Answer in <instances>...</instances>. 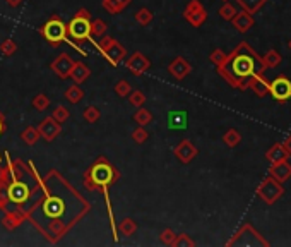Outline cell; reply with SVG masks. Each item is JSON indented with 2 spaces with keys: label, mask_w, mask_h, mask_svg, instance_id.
<instances>
[{
  "label": "cell",
  "mask_w": 291,
  "mask_h": 247,
  "mask_svg": "<svg viewBox=\"0 0 291 247\" xmlns=\"http://www.w3.org/2000/svg\"><path fill=\"white\" fill-rule=\"evenodd\" d=\"M120 174L118 170L106 160L105 156L98 158L84 174V186L87 191H96V189H105V187L111 186L118 181Z\"/></svg>",
  "instance_id": "1"
},
{
  "label": "cell",
  "mask_w": 291,
  "mask_h": 247,
  "mask_svg": "<svg viewBox=\"0 0 291 247\" xmlns=\"http://www.w3.org/2000/svg\"><path fill=\"white\" fill-rule=\"evenodd\" d=\"M41 36H43L52 47H58L62 41L67 40V24H65L60 18L53 16V18L48 19L47 23H45V26L41 28Z\"/></svg>",
  "instance_id": "2"
},
{
  "label": "cell",
  "mask_w": 291,
  "mask_h": 247,
  "mask_svg": "<svg viewBox=\"0 0 291 247\" xmlns=\"http://www.w3.org/2000/svg\"><path fill=\"white\" fill-rule=\"evenodd\" d=\"M67 36L74 41H84L91 38V19L82 16H74L67 24Z\"/></svg>",
  "instance_id": "3"
},
{
  "label": "cell",
  "mask_w": 291,
  "mask_h": 247,
  "mask_svg": "<svg viewBox=\"0 0 291 247\" xmlns=\"http://www.w3.org/2000/svg\"><path fill=\"white\" fill-rule=\"evenodd\" d=\"M29 196H31V191L24 182L21 181H12L7 184V199L11 203L18 204V206H23L24 203H28Z\"/></svg>",
  "instance_id": "4"
},
{
  "label": "cell",
  "mask_w": 291,
  "mask_h": 247,
  "mask_svg": "<svg viewBox=\"0 0 291 247\" xmlns=\"http://www.w3.org/2000/svg\"><path fill=\"white\" fill-rule=\"evenodd\" d=\"M257 192H259V196L265 201V203L272 204V203H276L279 196H282L284 191H282V187L279 186V182H277L276 179H265V181L259 186V191Z\"/></svg>",
  "instance_id": "5"
},
{
  "label": "cell",
  "mask_w": 291,
  "mask_h": 247,
  "mask_svg": "<svg viewBox=\"0 0 291 247\" xmlns=\"http://www.w3.org/2000/svg\"><path fill=\"white\" fill-rule=\"evenodd\" d=\"M74 58L69 55V53H60L55 60L52 62V70H53V74H55L57 77H60V79H67L70 77V70H72V67H74Z\"/></svg>",
  "instance_id": "6"
},
{
  "label": "cell",
  "mask_w": 291,
  "mask_h": 247,
  "mask_svg": "<svg viewBox=\"0 0 291 247\" xmlns=\"http://www.w3.org/2000/svg\"><path fill=\"white\" fill-rule=\"evenodd\" d=\"M269 93L277 102H286V100L291 98V81L286 77L274 79L272 85L269 86Z\"/></svg>",
  "instance_id": "7"
},
{
  "label": "cell",
  "mask_w": 291,
  "mask_h": 247,
  "mask_svg": "<svg viewBox=\"0 0 291 247\" xmlns=\"http://www.w3.org/2000/svg\"><path fill=\"white\" fill-rule=\"evenodd\" d=\"M38 131H40V136L43 137L45 141L52 143V141H55L57 137L60 136L62 125L58 124L52 115H50V117H47V119H43V122L38 125Z\"/></svg>",
  "instance_id": "8"
},
{
  "label": "cell",
  "mask_w": 291,
  "mask_h": 247,
  "mask_svg": "<svg viewBox=\"0 0 291 247\" xmlns=\"http://www.w3.org/2000/svg\"><path fill=\"white\" fill-rule=\"evenodd\" d=\"M103 57H105L111 65H118L122 60H125L127 50L122 43H118L116 40H113V43H111L110 47L103 52Z\"/></svg>",
  "instance_id": "9"
},
{
  "label": "cell",
  "mask_w": 291,
  "mask_h": 247,
  "mask_svg": "<svg viewBox=\"0 0 291 247\" xmlns=\"http://www.w3.org/2000/svg\"><path fill=\"white\" fill-rule=\"evenodd\" d=\"M125 65H127V69L134 74V76H140V74H144L145 70L149 69V65L151 64H149V60L142 55V53L135 52L134 55L127 58Z\"/></svg>",
  "instance_id": "10"
},
{
  "label": "cell",
  "mask_w": 291,
  "mask_h": 247,
  "mask_svg": "<svg viewBox=\"0 0 291 247\" xmlns=\"http://www.w3.org/2000/svg\"><path fill=\"white\" fill-rule=\"evenodd\" d=\"M175 156H177L178 161L187 165V163H190L195 156H197V148H195L189 139H184L177 148H175Z\"/></svg>",
  "instance_id": "11"
},
{
  "label": "cell",
  "mask_w": 291,
  "mask_h": 247,
  "mask_svg": "<svg viewBox=\"0 0 291 247\" xmlns=\"http://www.w3.org/2000/svg\"><path fill=\"white\" fill-rule=\"evenodd\" d=\"M168 70L175 79L182 81V79H185L187 76H189V72L192 70V67H190V64L185 60L184 57H177V58H173V60L170 62Z\"/></svg>",
  "instance_id": "12"
},
{
  "label": "cell",
  "mask_w": 291,
  "mask_h": 247,
  "mask_svg": "<svg viewBox=\"0 0 291 247\" xmlns=\"http://www.w3.org/2000/svg\"><path fill=\"white\" fill-rule=\"evenodd\" d=\"M189 127V115L185 110H175L168 115V129L170 131H185Z\"/></svg>",
  "instance_id": "13"
},
{
  "label": "cell",
  "mask_w": 291,
  "mask_h": 247,
  "mask_svg": "<svg viewBox=\"0 0 291 247\" xmlns=\"http://www.w3.org/2000/svg\"><path fill=\"white\" fill-rule=\"evenodd\" d=\"M24 218H26V213L21 211V209H6V215L2 218V225L7 230H14L23 223Z\"/></svg>",
  "instance_id": "14"
},
{
  "label": "cell",
  "mask_w": 291,
  "mask_h": 247,
  "mask_svg": "<svg viewBox=\"0 0 291 247\" xmlns=\"http://www.w3.org/2000/svg\"><path fill=\"white\" fill-rule=\"evenodd\" d=\"M233 21V26L238 29L240 33H247L248 29L253 26V19H252V14H248L247 11H242V12H236L235 18L231 19Z\"/></svg>",
  "instance_id": "15"
},
{
  "label": "cell",
  "mask_w": 291,
  "mask_h": 247,
  "mask_svg": "<svg viewBox=\"0 0 291 247\" xmlns=\"http://www.w3.org/2000/svg\"><path fill=\"white\" fill-rule=\"evenodd\" d=\"M91 76V70L84 62H74V67L70 70V77L76 85H82L87 77Z\"/></svg>",
  "instance_id": "16"
},
{
  "label": "cell",
  "mask_w": 291,
  "mask_h": 247,
  "mask_svg": "<svg viewBox=\"0 0 291 247\" xmlns=\"http://www.w3.org/2000/svg\"><path fill=\"white\" fill-rule=\"evenodd\" d=\"M271 175H272V179H276L277 182L288 181V179L291 177V165L286 160L276 163V165L272 167V170H271Z\"/></svg>",
  "instance_id": "17"
},
{
  "label": "cell",
  "mask_w": 291,
  "mask_h": 247,
  "mask_svg": "<svg viewBox=\"0 0 291 247\" xmlns=\"http://www.w3.org/2000/svg\"><path fill=\"white\" fill-rule=\"evenodd\" d=\"M265 158H267L272 165H276V163H279V161H284L286 158H288V153H286V149L282 144H274L272 148L267 151V154H265Z\"/></svg>",
  "instance_id": "18"
},
{
  "label": "cell",
  "mask_w": 291,
  "mask_h": 247,
  "mask_svg": "<svg viewBox=\"0 0 291 247\" xmlns=\"http://www.w3.org/2000/svg\"><path fill=\"white\" fill-rule=\"evenodd\" d=\"M21 139L24 141V144L35 146V144L41 139L38 127H33V125H29V127H26L23 132H21Z\"/></svg>",
  "instance_id": "19"
},
{
  "label": "cell",
  "mask_w": 291,
  "mask_h": 247,
  "mask_svg": "<svg viewBox=\"0 0 291 247\" xmlns=\"http://www.w3.org/2000/svg\"><path fill=\"white\" fill-rule=\"evenodd\" d=\"M135 230H137V223L132 218H123L118 221V225H116V232H118L120 235H125V237L134 235Z\"/></svg>",
  "instance_id": "20"
},
{
  "label": "cell",
  "mask_w": 291,
  "mask_h": 247,
  "mask_svg": "<svg viewBox=\"0 0 291 247\" xmlns=\"http://www.w3.org/2000/svg\"><path fill=\"white\" fill-rule=\"evenodd\" d=\"M82 98H84V91L79 88V85H72L70 88L65 90V100H67L69 103L77 105Z\"/></svg>",
  "instance_id": "21"
},
{
  "label": "cell",
  "mask_w": 291,
  "mask_h": 247,
  "mask_svg": "<svg viewBox=\"0 0 291 247\" xmlns=\"http://www.w3.org/2000/svg\"><path fill=\"white\" fill-rule=\"evenodd\" d=\"M132 119H134V122H135L137 125H142V127H144V125H148V124L153 120V114L148 110V108L139 107V108H137V112L134 114V117H132Z\"/></svg>",
  "instance_id": "22"
},
{
  "label": "cell",
  "mask_w": 291,
  "mask_h": 247,
  "mask_svg": "<svg viewBox=\"0 0 291 247\" xmlns=\"http://www.w3.org/2000/svg\"><path fill=\"white\" fill-rule=\"evenodd\" d=\"M106 23L103 19H91V36L93 38H101L103 35L106 33Z\"/></svg>",
  "instance_id": "23"
},
{
  "label": "cell",
  "mask_w": 291,
  "mask_h": 247,
  "mask_svg": "<svg viewBox=\"0 0 291 247\" xmlns=\"http://www.w3.org/2000/svg\"><path fill=\"white\" fill-rule=\"evenodd\" d=\"M236 2H238L240 6L243 7V11H247L248 14H255V12L264 6L265 0H236Z\"/></svg>",
  "instance_id": "24"
},
{
  "label": "cell",
  "mask_w": 291,
  "mask_h": 247,
  "mask_svg": "<svg viewBox=\"0 0 291 247\" xmlns=\"http://www.w3.org/2000/svg\"><path fill=\"white\" fill-rule=\"evenodd\" d=\"M185 19L189 21L192 26H195V28H199L201 24L204 23V21L207 19V12L204 11V7L202 9H199V11H195V12H192V14H189V16H185Z\"/></svg>",
  "instance_id": "25"
},
{
  "label": "cell",
  "mask_w": 291,
  "mask_h": 247,
  "mask_svg": "<svg viewBox=\"0 0 291 247\" xmlns=\"http://www.w3.org/2000/svg\"><path fill=\"white\" fill-rule=\"evenodd\" d=\"M134 18H135V23H137V24H140V26H148V24L151 23L155 16H153V12L149 11V9H145V7H142V9H139V11L135 12Z\"/></svg>",
  "instance_id": "26"
},
{
  "label": "cell",
  "mask_w": 291,
  "mask_h": 247,
  "mask_svg": "<svg viewBox=\"0 0 291 247\" xmlns=\"http://www.w3.org/2000/svg\"><path fill=\"white\" fill-rule=\"evenodd\" d=\"M99 117H101V114H99V108L94 107V105H89V107H87L86 110L82 112V119H84L86 122H89V124L98 122Z\"/></svg>",
  "instance_id": "27"
},
{
  "label": "cell",
  "mask_w": 291,
  "mask_h": 247,
  "mask_svg": "<svg viewBox=\"0 0 291 247\" xmlns=\"http://www.w3.org/2000/svg\"><path fill=\"white\" fill-rule=\"evenodd\" d=\"M250 88L255 91L257 96H264L269 91V85H265V83L262 81V77H259V76H255L250 81Z\"/></svg>",
  "instance_id": "28"
},
{
  "label": "cell",
  "mask_w": 291,
  "mask_h": 247,
  "mask_svg": "<svg viewBox=\"0 0 291 247\" xmlns=\"http://www.w3.org/2000/svg\"><path fill=\"white\" fill-rule=\"evenodd\" d=\"M52 117L57 120L58 124H64V122H67V120H69L70 112H69V108H67V107H64V105H58L55 110L52 112Z\"/></svg>",
  "instance_id": "29"
},
{
  "label": "cell",
  "mask_w": 291,
  "mask_h": 247,
  "mask_svg": "<svg viewBox=\"0 0 291 247\" xmlns=\"http://www.w3.org/2000/svg\"><path fill=\"white\" fill-rule=\"evenodd\" d=\"M127 98H128V102H130L132 107H135V108L144 107V103H145V95L139 90H132Z\"/></svg>",
  "instance_id": "30"
},
{
  "label": "cell",
  "mask_w": 291,
  "mask_h": 247,
  "mask_svg": "<svg viewBox=\"0 0 291 247\" xmlns=\"http://www.w3.org/2000/svg\"><path fill=\"white\" fill-rule=\"evenodd\" d=\"M31 105H33V108H35V110L45 112L50 107V98H48L47 95H36L35 98H33Z\"/></svg>",
  "instance_id": "31"
},
{
  "label": "cell",
  "mask_w": 291,
  "mask_h": 247,
  "mask_svg": "<svg viewBox=\"0 0 291 247\" xmlns=\"http://www.w3.org/2000/svg\"><path fill=\"white\" fill-rule=\"evenodd\" d=\"M0 52H2V55H6V57L14 55V53L18 52V43L11 38L4 40L2 43H0Z\"/></svg>",
  "instance_id": "32"
},
{
  "label": "cell",
  "mask_w": 291,
  "mask_h": 247,
  "mask_svg": "<svg viewBox=\"0 0 291 247\" xmlns=\"http://www.w3.org/2000/svg\"><path fill=\"white\" fill-rule=\"evenodd\" d=\"M223 141L226 143L230 148H235V146L240 144V141H242V137H240V134L235 131V129H230L226 134L223 136Z\"/></svg>",
  "instance_id": "33"
},
{
  "label": "cell",
  "mask_w": 291,
  "mask_h": 247,
  "mask_svg": "<svg viewBox=\"0 0 291 247\" xmlns=\"http://www.w3.org/2000/svg\"><path fill=\"white\" fill-rule=\"evenodd\" d=\"M132 91V85L128 81H118L115 85V93L120 96V98H127Z\"/></svg>",
  "instance_id": "34"
},
{
  "label": "cell",
  "mask_w": 291,
  "mask_h": 247,
  "mask_svg": "<svg viewBox=\"0 0 291 247\" xmlns=\"http://www.w3.org/2000/svg\"><path fill=\"white\" fill-rule=\"evenodd\" d=\"M148 137H149V132L145 131L142 125H137V129L132 132V139H134L135 144H144L148 141Z\"/></svg>",
  "instance_id": "35"
},
{
  "label": "cell",
  "mask_w": 291,
  "mask_h": 247,
  "mask_svg": "<svg viewBox=\"0 0 291 247\" xmlns=\"http://www.w3.org/2000/svg\"><path fill=\"white\" fill-rule=\"evenodd\" d=\"M103 9H105L108 14H111V16H116V14H120L123 9L118 6V2L116 0H103Z\"/></svg>",
  "instance_id": "36"
},
{
  "label": "cell",
  "mask_w": 291,
  "mask_h": 247,
  "mask_svg": "<svg viewBox=\"0 0 291 247\" xmlns=\"http://www.w3.org/2000/svg\"><path fill=\"white\" fill-rule=\"evenodd\" d=\"M235 14H236V9L231 6L230 2H226V4H224V6L221 7V9H219V16H221V18H223L224 21H231L233 18H235Z\"/></svg>",
  "instance_id": "37"
},
{
  "label": "cell",
  "mask_w": 291,
  "mask_h": 247,
  "mask_svg": "<svg viewBox=\"0 0 291 247\" xmlns=\"http://www.w3.org/2000/svg\"><path fill=\"white\" fill-rule=\"evenodd\" d=\"M264 60L269 67H276L281 62V57H279V53H277L276 50H271V52H267V55L264 57Z\"/></svg>",
  "instance_id": "38"
},
{
  "label": "cell",
  "mask_w": 291,
  "mask_h": 247,
  "mask_svg": "<svg viewBox=\"0 0 291 247\" xmlns=\"http://www.w3.org/2000/svg\"><path fill=\"white\" fill-rule=\"evenodd\" d=\"M160 238H161V242H163V244L173 245L175 244V238H177V233H175L172 228H166V230H163V233H161Z\"/></svg>",
  "instance_id": "39"
},
{
  "label": "cell",
  "mask_w": 291,
  "mask_h": 247,
  "mask_svg": "<svg viewBox=\"0 0 291 247\" xmlns=\"http://www.w3.org/2000/svg\"><path fill=\"white\" fill-rule=\"evenodd\" d=\"M173 245H178V247L189 245V247H192L194 245V240L189 235H187V233H180V235H177V238H175V244Z\"/></svg>",
  "instance_id": "40"
},
{
  "label": "cell",
  "mask_w": 291,
  "mask_h": 247,
  "mask_svg": "<svg viewBox=\"0 0 291 247\" xmlns=\"http://www.w3.org/2000/svg\"><path fill=\"white\" fill-rule=\"evenodd\" d=\"M199 9H202V4L199 2V0H190V2L187 4L185 11H184V16H189V14H192V12L199 11Z\"/></svg>",
  "instance_id": "41"
},
{
  "label": "cell",
  "mask_w": 291,
  "mask_h": 247,
  "mask_svg": "<svg viewBox=\"0 0 291 247\" xmlns=\"http://www.w3.org/2000/svg\"><path fill=\"white\" fill-rule=\"evenodd\" d=\"M224 60H226V55H224V52H221V50H214V52L211 53V62H213V64L221 65Z\"/></svg>",
  "instance_id": "42"
},
{
  "label": "cell",
  "mask_w": 291,
  "mask_h": 247,
  "mask_svg": "<svg viewBox=\"0 0 291 247\" xmlns=\"http://www.w3.org/2000/svg\"><path fill=\"white\" fill-rule=\"evenodd\" d=\"M6 184H9V179H7V169L6 167H0V187H4Z\"/></svg>",
  "instance_id": "43"
},
{
  "label": "cell",
  "mask_w": 291,
  "mask_h": 247,
  "mask_svg": "<svg viewBox=\"0 0 291 247\" xmlns=\"http://www.w3.org/2000/svg\"><path fill=\"white\" fill-rule=\"evenodd\" d=\"M7 198H4V194H2V187H0V209H4V211H6L7 209Z\"/></svg>",
  "instance_id": "44"
},
{
  "label": "cell",
  "mask_w": 291,
  "mask_h": 247,
  "mask_svg": "<svg viewBox=\"0 0 291 247\" xmlns=\"http://www.w3.org/2000/svg\"><path fill=\"white\" fill-rule=\"evenodd\" d=\"M6 2H7V6H9V7H12V9H16V7H19L21 4L24 2V0H6Z\"/></svg>",
  "instance_id": "45"
},
{
  "label": "cell",
  "mask_w": 291,
  "mask_h": 247,
  "mask_svg": "<svg viewBox=\"0 0 291 247\" xmlns=\"http://www.w3.org/2000/svg\"><path fill=\"white\" fill-rule=\"evenodd\" d=\"M6 132V120H4V115L2 112H0V136ZM0 160H2V156H0Z\"/></svg>",
  "instance_id": "46"
},
{
  "label": "cell",
  "mask_w": 291,
  "mask_h": 247,
  "mask_svg": "<svg viewBox=\"0 0 291 247\" xmlns=\"http://www.w3.org/2000/svg\"><path fill=\"white\" fill-rule=\"evenodd\" d=\"M282 146H284L286 153H288V154H291V136L288 137V139L284 141V144H282Z\"/></svg>",
  "instance_id": "47"
},
{
  "label": "cell",
  "mask_w": 291,
  "mask_h": 247,
  "mask_svg": "<svg viewBox=\"0 0 291 247\" xmlns=\"http://www.w3.org/2000/svg\"><path fill=\"white\" fill-rule=\"evenodd\" d=\"M118 2V6L122 7V9H125V7H128L132 4V0H116Z\"/></svg>",
  "instance_id": "48"
},
{
  "label": "cell",
  "mask_w": 291,
  "mask_h": 247,
  "mask_svg": "<svg viewBox=\"0 0 291 247\" xmlns=\"http://www.w3.org/2000/svg\"><path fill=\"white\" fill-rule=\"evenodd\" d=\"M289 48H291V41H289Z\"/></svg>",
  "instance_id": "49"
},
{
  "label": "cell",
  "mask_w": 291,
  "mask_h": 247,
  "mask_svg": "<svg viewBox=\"0 0 291 247\" xmlns=\"http://www.w3.org/2000/svg\"><path fill=\"white\" fill-rule=\"evenodd\" d=\"M224 2H228V0H224Z\"/></svg>",
  "instance_id": "50"
}]
</instances>
